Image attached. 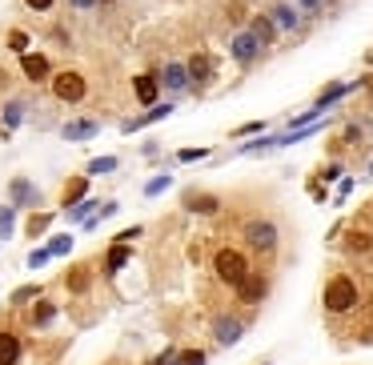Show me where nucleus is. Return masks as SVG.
<instances>
[{
	"label": "nucleus",
	"instance_id": "21",
	"mask_svg": "<svg viewBox=\"0 0 373 365\" xmlns=\"http://www.w3.org/2000/svg\"><path fill=\"white\" fill-rule=\"evenodd\" d=\"M169 113H173V105H169V101H157V105H153V109H149L145 116H133V121H125V133H137V129H145V125H157V121H164Z\"/></svg>",
	"mask_w": 373,
	"mask_h": 365
},
{
	"label": "nucleus",
	"instance_id": "3",
	"mask_svg": "<svg viewBox=\"0 0 373 365\" xmlns=\"http://www.w3.org/2000/svg\"><path fill=\"white\" fill-rule=\"evenodd\" d=\"M213 273H217V281H221V285L237 289L245 277L253 273V265H249V257H245L241 249H229V245H225V249L213 253Z\"/></svg>",
	"mask_w": 373,
	"mask_h": 365
},
{
	"label": "nucleus",
	"instance_id": "31",
	"mask_svg": "<svg viewBox=\"0 0 373 365\" xmlns=\"http://www.w3.org/2000/svg\"><path fill=\"white\" fill-rule=\"evenodd\" d=\"M36 297H41V285H21V289L12 293V305L24 309V305H28V301H36Z\"/></svg>",
	"mask_w": 373,
	"mask_h": 365
},
{
	"label": "nucleus",
	"instance_id": "4",
	"mask_svg": "<svg viewBox=\"0 0 373 365\" xmlns=\"http://www.w3.org/2000/svg\"><path fill=\"white\" fill-rule=\"evenodd\" d=\"M52 96L56 101H65V105H81L85 96H89V81H85V72H76V69H61V72H52Z\"/></svg>",
	"mask_w": 373,
	"mask_h": 365
},
{
	"label": "nucleus",
	"instance_id": "16",
	"mask_svg": "<svg viewBox=\"0 0 373 365\" xmlns=\"http://www.w3.org/2000/svg\"><path fill=\"white\" fill-rule=\"evenodd\" d=\"M96 133H100V121H93V116H81V121L61 125V140H93Z\"/></svg>",
	"mask_w": 373,
	"mask_h": 365
},
{
	"label": "nucleus",
	"instance_id": "24",
	"mask_svg": "<svg viewBox=\"0 0 373 365\" xmlns=\"http://www.w3.org/2000/svg\"><path fill=\"white\" fill-rule=\"evenodd\" d=\"M0 116H4V129H21L24 116H28V105H24V101H8Z\"/></svg>",
	"mask_w": 373,
	"mask_h": 365
},
{
	"label": "nucleus",
	"instance_id": "43",
	"mask_svg": "<svg viewBox=\"0 0 373 365\" xmlns=\"http://www.w3.org/2000/svg\"><path fill=\"white\" fill-rule=\"evenodd\" d=\"M45 261H48V249H36V253H32V257H28V265H32V269H41Z\"/></svg>",
	"mask_w": 373,
	"mask_h": 365
},
{
	"label": "nucleus",
	"instance_id": "19",
	"mask_svg": "<svg viewBox=\"0 0 373 365\" xmlns=\"http://www.w3.org/2000/svg\"><path fill=\"white\" fill-rule=\"evenodd\" d=\"M21 353L24 345L12 329H0V365H21Z\"/></svg>",
	"mask_w": 373,
	"mask_h": 365
},
{
	"label": "nucleus",
	"instance_id": "9",
	"mask_svg": "<svg viewBox=\"0 0 373 365\" xmlns=\"http://www.w3.org/2000/svg\"><path fill=\"white\" fill-rule=\"evenodd\" d=\"M233 293H237V301H241V305H261V301L269 297V277L253 269V273H249V277H245V281H241V285L233 289Z\"/></svg>",
	"mask_w": 373,
	"mask_h": 365
},
{
	"label": "nucleus",
	"instance_id": "30",
	"mask_svg": "<svg viewBox=\"0 0 373 365\" xmlns=\"http://www.w3.org/2000/svg\"><path fill=\"white\" fill-rule=\"evenodd\" d=\"M209 353L205 349H177V365H205Z\"/></svg>",
	"mask_w": 373,
	"mask_h": 365
},
{
	"label": "nucleus",
	"instance_id": "35",
	"mask_svg": "<svg viewBox=\"0 0 373 365\" xmlns=\"http://www.w3.org/2000/svg\"><path fill=\"white\" fill-rule=\"evenodd\" d=\"M257 133H265V121H245L233 129V137H257Z\"/></svg>",
	"mask_w": 373,
	"mask_h": 365
},
{
	"label": "nucleus",
	"instance_id": "25",
	"mask_svg": "<svg viewBox=\"0 0 373 365\" xmlns=\"http://www.w3.org/2000/svg\"><path fill=\"white\" fill-rule=\"evenodd\" d=\"M52 221H56V213H32L28 225H24V233H28V237H41V233L52 229Z\"/></svg>",
	"mask_w": 373,
	"mask_h": 365
},
{
	"label": "nucleus",
	"instance_id": "39",
	"mask_svg": "<svg viewBox=\"0 0 373 365\" xmlns=\"http://www.w3.org/2000/svg\"><path fill=\"white\" fill-rule=\"evenodd\" d=\"M341 173H345V169L333 160V165H326V169H321V181H341Z\"/></svg>",
	"mask_w": 373,
	"mask_h": 365
},
{
	"label": "nucleus",
	"instance_id": "6",
	"mask_svg": "<svg viewBox=\"0 0 373 365\" xmlns=\"http://www.w3.org/2000/svg\"><path fill=\"white\" fill-rule=\"evenodd\" d=\"M241 337H245V321H241V317H233V313H221V317L213 321V342L221 345V349H233Z\"/></svg>",
	"mask_w": 373,
	"mask_h": 365
},
{
	"label": "nucleus",
	"instance_id": "2",
	"mask_svg": "<svg viewBox=\"0 0 373 365\" xmlns=\"http://www.w3.org/2000/svg\"><path fill=\"white\" fill-rule=\"evenodd\" d=\"M241 241H245V249L269 257V253H277V245H281V229L273 225L269 217H249V221L241 225Z\"/></svg>",
	"mask_w": 373,
	"mask_h": 365
},
{
	"label": "nucleus",
	"instance_id": "48",
	"mask_svg": "<svg viewBox=\"0 0 373 365\" xmlns=\"http://www.w3.org/2000/svg\"><path fill=\"white\" fill-rule=\"evenodd\" d=\"M370 177H373V157H370Z\"/></svg>",
	"mask_w": 373,
	"mask_h": 365
},
{
	"label": "nucleus",
	"instance_id": "15",
	"mask_svg": "<svg viewBox=\"0 0 373 365\" xmlns=\"http://www.w3.org/2000/svg\"><path fill=\"white\" fill-rule=\"evenodd\" d=\"M89 189H93V177H85V173H81V177H69L65 189H61V205H65V209L81 205V201L89 197Z\"/></svg>",
	"mask_w": 373,
	"mask_h": 365
},
{
	"label": "nucleus",
	"instance_id": "17",
	"mask_svg": "<svg viewBox=\"0 0 373 365\" xmlns=\"http://www.w3.org/2000/svg\"><path fill=\"white\" fill-rule=\"evenodd\" d=\"M161 89H169V92H185L189 89V72H185V61H169L161 72Z\"/></svg>",
	"mask_w": 373,
	"mask_h": 365
},
{
	"label": "nucleus",
	"instance_id": "41",
	"mask_svg": "<svg viewBox=\"0 0 373 365\" xmlns=\"http://www.w3.org/2000/svg\"><path fill=\"white\" fill-rule=\"evenodd\" d=\"M341 140H345V145H357V140H361V125H345Z\"/></svg>",
	"mask_w": 373,
	"mask_h": 365
},
{
	"label": "nucleus",
	"instance_id": "26",
	"mask_svg": "<svg viewBox=\"0 0 373 365\" xmlns=\"http://www.w3.org/2000/svg\"><path fill=\"white\" fill-rule=\"evenodd\" d=\"M56 317V305H52V301H41V297H36V305H32V325H36V329H45L48 321Z\"/></svg>",
	"mask_w": 373,
	"mask_h": 365
},
{
	"label": "nucleus",
	"instance_id": "44",
	"mask_svg": "<svg viewBox=\"0 0 373 365\" xmlns=\"http://www.w3.org/2000/svg\"><path fill=\"white\" fill-rule=\"evenodd\" d=\"M113 213H117V201H100V213H96L100 221H105V217H113Z\"/></svg>",
	"mask_w": 373,
	"mask_h": 365
},
{
	"label": "nucleus",
	"instance_id": "1",
	"mask_svg": "<svg viewBox=\"0 0 373 365\" xmlns=\"http://www.w3.org/2000/svg\"><path fill=\"white\" fill-rule=\"evenodd\" d=\"M321 305H326L329 317H345V313H353V309L361 305V285H357V277L333 273L326 281V289H321Z\"/></svg>",
	"mask_w": 373,
	"mask_h": 365
},
{
	"label": "nucleus",
	"instance_id": "45",
	"mask_svg": "<svg viewBox=\"0 0 373 365\" xmlns=\"http://www.w3.org/2000/svg\"><path fill=\"white\" fill-rule=\"evenodd\" d=\"M350 193H353V181H350V177H341V189H337V201H345Z\"/></svg>",
	"mask_w": 373,
	"mask_h": 365
},
{
	"label": "nucleus",
	"instance_id": "22",
	"mask_svg": "<svg viewBox=\"0 0 373 365\" xmlns=\"http://www.w3.org/2000/svg\"><path fill=\"white\" fill-rule=\"evenodd\" d=\"M129 257H133V253H129V245L113 241V245H109V253H105V273H109V277H117L120 269L129 265Z\"/></svg>",
	"mask_w": 373,
	"mask_h": 365
},
{
	"label": "nucleus",
	"instance_id": "46",
	"mask_svg": "<svg viewBox=\"0 0 373 365\" xmlns=\"http://www.w3.org/2000/svg\"><path fill=\"white\" fill-rule=\"evenodd\" d=\"M76 12H89V8H96V0H69Z\"/></svg>",
	"mask_w": 373,
	"mask_h": 365
},
{
	"label": "nucleus",
	"instance_id": "33",
	"mask_svg": "<svg viewBox=\"0 0 373 365\" xmlns=\"http://www.w3.org/2000/svg\"><path fill=\"white\" fill-rule=\"evenodd\" d=\"M12 221H17V209L0 205V237H12Z\"/></svg>",
	"mask_w": 373,
	"mask_h": 365
},
{
	"label": "nucleus",
	"instance_id": "20",
	"mask_svg": "<svg viewBox=\"0 0 373 365\" xmlns=\"http://www.w3.org/2000/svg\"><path fill=\"white\" fill-rule=\"evenodd\" d=\"M269 21L277 24V32H297L301 17H297V8H293V4H273V8H269Z\"/></svg>",
	"mask_w": 373,
	"mask_h": 365
},
{
	"label": "nucleus",
	"instance_id": "11",
	"mask_svg": "<svg viewBox=\"0 0 373 365\" xmlns=\"http://www.w3.org/2000/svg\"><path fill=\"white\" fill-rule=\"evenodd\" d=\"M185 213H197V217H217L221 213V197L217 193H185Z\"/></svg>",
	"mask_w": 373,
	"mask_h": 365
},
{
	"label": "nucleus",
	"instance_id": "42",
	"mask_svg": "<svg viewBox=\"0 0 373 365\" xmlns=\"http://www.w3.org/2000/svg\"><path fill=\"white\" fill-rule=\"evenodd\" d=\"M140 233H145L140 225H133V229H120V233H117V241H120V245H129V241H133V237H140Z\"/></svg>",
	"mask_w": 373,
	"mask_h": 365
},
{
	"label": "nucleus",
	"instance_id": "40",
	"mask_svg": "<svg viewBox=\"0 0 373 365\" xmlns=\"http://www.w3.org/2000/svg\"><path fill=\"white\" fill-rule=\"evenodd\" d=\"M297 8H301V12H313V17H317V12L326 8V0H297Z\"/></svg>",
	"mask_w": 373,
	"mask_h": 365
},
{
	"label": "nucleus",
	"instance_id": "5",
	"mask_svg": "<svg viewBox=\"0 0 373 365\" xmlns=\"http://www.w3.org/2000/svg\"><path fill=\"white\" fill-rule=\"evenodd\" d=\"M185 72H189V89H209L213 76H217V65H213L209 52H193L185 61Z\"/></svg>",
	"mask_w": 373,
	"mask_h": 365
},
{
	"label": "nucleus",
	"instance_id": "8",
	"mask_svg": "<svg viewBox=\"0 0 373 365\" xmlns=\"http://www.w3.org/2000/svg\"><path fill=\"white\" fill-rule=\"evenodd\" d=\"M8 205L12 209H36L41 205V189L28 181V177H12V181H8Z\"/></svg>",
	"mask_w": 373,
	"mask_h": 365
},
{
	"label": "nucleus",
	"instance_id": "34",
	"mask_svg": "<svg viewBox=\"0 0 373 365\" xmlns=\"http://www.w3.org/2000/svg\"><path fill=\"white\" fill-rule=\"evenodd\" d=\"M93 205H96V201H89V197H85L81 205L65 209V213H69V221H85V217H93Z\"/></svg>",
	"mask_w": 373,
	"mask_h": 365
},
{
	"label": "nucleus",
	"instance_id": "29",
	"mask_svg": "<svg viewBox=\"0 0 373 365\" xmlns=\"http://www.w3.org/2000/svg\"><path fill=\"white\" fill-rule=\"evenodd\" d=\"M117 165H120L117 157H93V160H89V173H85V177H105V173H113Z\"/></svg>",
	"mask_w": 373,
	"mask_h": 365
},
{
	"label": "nucleus",
	"instance_id": "13",
	"mask_svg": "<svg viewBox=\"0 0 373 365\" xmlns=\"http://www.w3.org/2000/svg\"><path fill=\"white\" fill-rule=\"evenodd\" d=\"M361 85H365V76H361V81H353V85H329V89L321 92V96H317V101H313V105H309V109H317V113L326 116L329 109H333V105H337V101H345V96H350L353 89H361Z\"/></svg>",
	"mask_w": 373,
	"mask_h": 365
},
{
	"label": "nucleus",
	"instance_id": "36",
	"mask_svg": "<svg viewBox=\"0 0 373 365\" xmlns=\"http://www.w3.org/2000/svg\"><path fill=\"white\" fill-rule=\"evenodd\" d=\"M201 157H209V149H181V153H177L181 165H193V160H201Z\"/></svg>",
	"mask_w": 373,
	"mask_h": 365
},
{
	"label": "nucleus",
	"instance_id": "49",
	"mask_svg": "<svg viewBox=\"0 0 373 365\" xmlns=\"http://www.w3.org/2000/svg\"><path fill=\"white\" fill-rule=\"evenodd\" d=\"M261 365H269V362H261Z\"/></svg>",
	"mask_w": 373,
	"mask_h": 365
},
{
	"label": "nucleus",
	"instance_id": "37",
	"mask_svg": "<svg viewBox=\"0 0 373 365\" xmlns=\"http://www.w3.org/2000/svg\"><path fill=\"white\" fill-rule=\"evenodd\" d=\"M28 4V12H52L56 8V0H24Z\"/></svg>",
	"mask_w": 373,
	"mask_h": 365
},
{
	"label": "nucleus",
	"instance_id": "28",
	"mask_svg": "<svg viewBox=\"0 0 373 365\" xmlns=\"http://www.w3.org/2000/svg\"><path fill=\"white\" fill-rule=\"evenodd\" d=\"M28 45H32V36H28L24 28H12V32H8V48H12L17 56H24V52H32Z\"/></svg>",
	"mask_w": 373,
	"mask_h": 365
},
{
	"label": "nucleus",
	"instance_id": "27",
	"mask_svg": "<svg viewBox=\"0 0 373 365\" xmlns=\"http://www.w3.org/2000/svg\"><path fill=\"white\" fill-rule=\"evenodd\" d=\"M48 257H65V253H72V237L69 233H56V237H48Z\"/></svg>",
	"mask_w": 373,
	"mask_h": 365
},
{
	"label": "nucleus",
	"instance_id": "7",
	"mask_svg": "<svg viewBox=\"0 0 373 365\" xmlns=\"http://www.w3.org/2000/svg\"><path fill=\"white\" fill-rule=\"evenodd\" d=\"M229 52H233V61L241 65V69H249V65H257V61H261V52H265V48L257 45L253 32L245 28V32H233V41H229Z\"/></svg>",
	"mask_w": 373,
	"mask_h": 365
},
{
	"label": "nucleus",
	"instance_id": "14",
	"mask_svg": "<svg viewBox=\"0 0 373 365\" xmlns=\"http://www.w3.org/2000/svg\"><path fill=\"white\" fill-rule=\"evenodd\" d=\"M249 32H253V41L261 48H273V45H277V36H281L277 24L269 21V12H257L253 21H249Z\"/></svg>",
	"mask_w": 373,
	"mask_h": 365
},
{
	"label": "nucleus",
	"instance_id": "10",
	"mask_svg": "<svg viewBox=\"0 0 373 365\" xmlns=\"http://www.w3.org/2000/svg\"><path fill=\"white\" fill-rule=\"evenodd\" d=\"M21 72H24L28 85H45V81H52V61H48L45 52H24Z\"/></svg>",
	"mask_w": 373,
	"mask_h": 365
},
{
	"label": "nucleus",
	"instance_id": "18",
	"mask_svg": "<svg viewBox=\"0 0 373 365\" xmlns=\"http://www.w3.org/2000/svg\"><path fill=\"white\" fill-rule=\"evenodd\" d=\"M65 289H69V293H89V289H93V265H89V261H81V265H72L69 269V277H65Z\"/></svg>",
	"mask_w": 373,
	"mask_h": 365
},
{
	"label": "nucleus",
	"instance_id": "47",
	"mask_svg": "<svg viewBox=\"0 0 373 365\" xmlns=\"http://www.w3.org/2000/svg\"><path fill=\"white\" fill-rule=\"evenodd\" d=\"M4 85H8V72L0 69V89H4Z\"/></svg>",
	"mask_w": 373,
	"mask_h": 365
},
{
	"label": "nucleus",
	"instance_id": "32",
	"mask_svg": "<svg viewBox=\"0 0 373 365\" xmlns=\"http://www.w3.org/2000/svg\"><path fill=\"white\" fill-rule=\"evenodd\" d=\"M169 185H173V177H169V173H161V177H153V181L145 185V197H161V193L169 189Z\"/></svg>",
	"mask_w": 373,
	"mask_h": 365
},
{
	"label": "nucleus",
	"instance_id": "38",
	"mask_svg": "<svg viewBox=\"0 0 373 365\" xmlns=\"http://www.w3.org/2000/svg\"><path fill=\"white\" fill-rule=\"evenodd\" d=\"M149 365H177V349L169 345V349H164V353H157V357H153Z\"/></svg>",
	"mask_w": 373,
	"mask_h": 365
},
{
	"label": "nucleus",
	"instance_id": "12",
	"mask_svg": "<svg viewBox=\"0 0 373 365\" xmlns=\"http://www.w3.org/2000/svg\"><path fill=\"white\" fill-rule=\"evenodd\" d=\"M157 92H161V76L157 72H140L133 76V96H137V105H157Z\"/></svg>",
	"mask_w": 373,
	"mask_h": 365
},
{
	"label": "nucleus",
	"instance_id": "23",
	"mask_svg": "<svg viewBox=\"0 0 373 365\" xmlns=\"http://www.w3.org/2000/svg\"><path fill=\"white\" fill-rule=\"evenodd\" d=\"M345 249L357 253V257H370L373 253V233L370 229H353L350 237H345Z\"/></svg>",
	"mask_w": 373,
	"mask_h": 365
}]
</instances>
